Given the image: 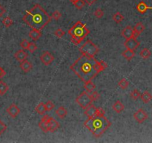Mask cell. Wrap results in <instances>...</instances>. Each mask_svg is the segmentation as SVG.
<instances>
[{"instance_id": "1", "label": "cell", "mask_w": 152, "mask_h": 143, "mask_svg": "<svg viewBox=\"0 0 152 143\" xmlns=\"http://www.w3.org/2000/svg\"><path fill=\"white\" fill-rule=\"evenodd\" d=\"M70 69L84 83L92 80L100 72L104 70L99 62L94 57L83 54L71 65Z\"/></svg>"}, {"instance_id": "2", "label": "cell", "mask_w": 152, "mask_h": 143, "mask_svg": "<svg viewBox=\"0 0 152 143\" xmlns=\"http://www.w3.org/2000/svg\"><path fill=\"white\" fill-rule=\"evenodd\" d=\"M22 20L32 29L43 30L50 22L51 17L39 4H36L22 17Z\"/></svg>"}, {"instance_id": "3", "label": "cell", "mask_w": 152, "mask_h": 143, "mask_svg": "<svg viewBox=\"0 0 152 143\" xmlns=\"http://www.w3.org/2000/svg\"><path fill=\"white\" fill-rule=\"evenodd\" d=\"M84 126L94 137L98 138L112 126V123L105 117V110L102 108H99L97 115L88 118L84 122Z\"/></svg>"}, {"instance_id": "4", "label": "cell", "mask_w": 152, "mask_h": 143, "mask_svg": "<svg viewBox=\"0 0 152 143\" xmlns=\"http://www.w3.org/2000/svg\"><path fill=\"white\" fill-rule=\"evenodd\" d=\"M71 37V42L75 45H79L90 34V31L86 26V24L81 21L76 22L67 32Z\"/></svg>"}, {"instance_id": "5", "label": "cell", "mask_w": 152, "mask_h": 143, "mask_svg": "<svg viewBox=\"0 0 152 143\" xmlns=\"http://www.w3.org/2000/svg\"><path fill=\"white\" fill-rule=\"evenodd\" d=\"M99 49L91 40H88L80 48V52L83 55L94 57L99 52Z\"/></svg>"}, {"instance_id": "6", "label": "cell", "mask_w": 152, "mask_h": 143, "mask_svg": "<svg viewBox=\"0 0 152 143\" xmlns=\"http://www.w3.org/2000/svg\"><path fill=\"white\" fill-rule=\"evenodd\" d=\"M76 101L84 110H85L87 107H89L94 102L91 96L86 91L82 92L80 96H77V98H76Z\"/></svg>"}, {"instance_id": "7", "label": "cell", "mask_w": 152, "mask_h": 143, "mask_svg": "<svg viewBox=\"0 0 152 143\" xmlns=\"http://www.w3.org/2000/svg\"><path fill=\"white\" fill-rule=\"evenodd\" d=\"M148 117V113L143 108H140L137 111L134 113V119L139 124H142L147 119Z\"/></svg>"}, {"instance_id": "8", "label": "cell", "mask_w": 152, "mask_h": 143, "mask_svg": "<svg viewBox=\"0 0 152 143\" xmlns=\"http://www.w3.org/2000/svg\"><path fill=\"white\" fill-rule=\"evenodd\" d=\"M140 45V42L136 40V37H131L129 39L126 40L125 42H124V46L126 48V49H131V50H136Z\"/></svg>"}, {"instance_id": "9", "label": "cell", "mask_w": 152, "mask_h": 143, "mask_svg": "<svg viewBox=\"0 0 152 143\" xmlns=\"http://www.w3.org/2000/svg\"><path fill=\"white\" fill-rule=\"evenodd\" d=\"M40 60L45 66H49L54 60V57L48 51H45L40 56Z\"/></svg>"}, {"instance_id": "10", "label": "cell", "mask_w": 152, "mask_h": 143, "mask_svg": "<svg viewBox=\"0 0 152 143\" xmlns=\"http://www.w3.org/2000/svg\"><path fill=\"white\" fill-rule=\"evenodd\" d=\"M7 113L11 118H16L20 113V109L16 104H12L7 108Z\"/></svg>"}, {"instance_id": "11", "label": "cell", "mask_w": 152, "mask_h": 143, "mask_svg": "<svg viewBox=\"0 0 152 143\" xmlns=\"http://www.w3.org/2000/svg\"><path fill=\"white\" fill-rule=\"evenodd\" d=\"M48 131L50 133H53L59 129L60 127V123L55 120L53 117H48Z\"/></svg>"}, {"instance_id": "12", "label": "cell", "mask_w": 152, "mask_h": 143, "mask_svg": "<svg viewBox=\"0 0 152 143\" xmlns=\"http://www.w3.org/2000/svg\"><path fill=\"white\" fill-rule=\"evenodd\" d=\"M98 110L99 108L97 107L96 106H94V104H91L89 107H87L85 110V115L88 118H91V117H94V116L97 115V113Z\"/></svg>"}, {"instance_id": "13", "label": "cell", "mask_w": 152, "mask_h": 143, "mask_svg": "<svg viewBox=\"0 0 152 143\" xmlns=\"http://www.w3.org/2000/svg\"><path fill=\"white\" fill-rule=\"evenodd\" d=\"M145 29H146V27H145V25H143L142 22H137V23L135 25V26L134 27V28H133V30H134L133 37L137 38L138 37L140 36V34H142L143 32H144Z\"/></svg>"}, {"instance_id": "14", "label": "cell", "mask_w": 152, "mask_h": 143, "mask_svg": "<svg viewBox=\"0 0 152 143\" xmlns=\"http://www.w3.org/2000/svg\"><path fill=\"white\" fill-rule=\"evenodd\" d=\"M28 57V54L27 53L24 49H20L14 54V57L19 62H22L23 60H27Z\"/></svg>"}, {"instance_id": "15", "label": "cell", "mask_w": 152, "mask_h": 143, "mask_svg": "<svg viewBox=\"0 0 152 143\" xmlns=\"http://www.w3.org/2000/svg\"><path fill=\"white\" fill-rule=\"evenodd\" d=\"M48 115H45L42 118L41 121L39 122V127L43 132L48 133Z\"/></svg>"}, {"instance_id": "16", "label": "cell", "mask_w": 152, "mask_h": 143, "mask_svg": "<svg viewBox=\"0 0 152 143\" xmlns=\"http://www.w3.org/2000/svg\"><path fill=\"white\" fill-rule=\"evenodd\" d=\"M136 10H137L138 12L141 14H145L148 10H152V7H149L148 5H147V4L145 2H143V1H141V2H139V3L137 4V5H136Z\"/></svg>"}, {"instance_id": "17", "label": "cell", "mask_w": 152, "mask_h": 143, "mask_svg": "<svg viewBox=\"0 0 152 143\" xmlns=\"http://www.w3.org/2000/svg\"><path fill=\"white\" fill-rule=\"evenodd\" d=\"M121 34H122V36L125 39H129V38H131V37H133L134 35L133 28H132V27L130 26V25H128V26H126V28L122 29V32H121Z\"/></svg>"}, {"instance_id": "18", "label": "cell", "mask_w": 152, "mask_h": 143, "mask_svg": "<svg viewBox=\"0 0 152 143\" xmlns=\"http://www.w3.org/2000/svg\"><path fill=\"white\" fill-rule=\"evenodd\" d=\"M20 68L24 73H28L33 68V65L30 61L25 60L23 61L20 62Z\"/></svg>"}, {"instance_id": "19", "label": "cell", "mask_w": 152, "mask_h": 143, "mask_svg": "<svg viewBox=\"0 0 152 143\" xmlns=\"http://www.w3.org/2000/svg\"><path fill=\"white\" fill-rule=\"evenodd\" d=\"M112 108H113V110H114L116 113H120L121 112H122L124 110L125 106L123 105V104H122L119 100H118V101H116L114 103L113 105H112Z\"/></svg>"}, {"instance_id": "20", "label": "cell", "mask_w": 152, "mask_h": 143, "mask_svg": "<svg viewBox=\"0 0 152 143\" xmlns=\"http://www.w3.org/2000/svg\"><path fill=\"white\" fill-rule=\"evenodd\" d=\"M28 36L31 39H32L33 40L36 41L38 40L39 38L42 37V33L39 30H36V29H32L28 34Z\"/></svg>"}, {"instance_id": "21", "label": "cell", "mask_w": 152, "mask_h": 143, "mask_svg": "<svg viewBox=\"0 0 152 143\" xmlns=\"http://www.w3.org/2000/svg\"><path fill=\"white\" fill-rule=\"evenodd\" d=\"M122 55L124 58H126L127 60H131V59H133L134 57L135 53L134 50L127 49L126 50H125L123 52H122Z\"/></svg>"}, {"instance_id": "22", "label": "cell", "mask_w": 152, "mask_h": 143, "mask_svg": "<svg viewBox=\"0 0 152 143\" xmlns=\"http://www.w3.org/2000/svg\"><path fill=\"white\" fill-rule=\"evenodd\" d=\"M55 113H56L60 119H65L66 117V116H67V111L65 109V107H64L63 106H60V107H59L56 110Z\"/></svg>"}, {"instance_id": "23", "label": "cell", "mask_w": 152, "mask_h": 143, "mask_svg": "<svg viewBox=\"0 0 152 143\" xmlns=\"http://www.w3.org/2000/svg\"><path fill=\"white\" fill-rule=\"evenodd\" d=\"M84 89L88 93H91L96 89V85L92 82V80L85 82L84 84Z\"/></svg>"}, {"instance_id": "24", "label": "cell", "mask_w": 152, "mask_h": 143, "mask_svg": "<svg viewBox=\"0 0 152 143\" xmlns=\"http://www.w3.org/2000/svg\"><path fill=\"white\" fill-rule=\"evenodd\" d=\"M140 98H141V100L145 103V104H147L149 101H151L152 100V96L150 93H148V91H145L140 95Z\"/></svg>"}, {"instance_id": "25", "label": "cell", "mask_w": 152, "mask_h": 143, "mask_svg": "<svg viewBox=\"0 0 152 143\" xmlns=\"http://www.w3.org/2000/svg\"><path fill=\"white\" fill-rule=\"evenodd\" d=\"M35 110H36V113H37L38 114H39V115H45V113L46 112L45 103L43 102L39 103V104L36 107Z\"/></svg>"}, {"instance_id": "26", "label": "cell", "mask_w": 152, "mask_h": 143, "mask_svg": "<svg viewBox=\"0 0 152 143\" xmlns=\"http://www.w3.org/2000/svg\"><path fill=\"white\" fill-rule=\"evenodd\" d=\"M151 55V52L147 48H145V49H142L141 52H140V56L143 59H148L149 58Z\"/></svg>"}, {"instance_id": "27", "label": "cell", "mask_w": 152, "mask_h": 143, "mask_svg": "<svg viewBox=\"0 0 152 143\" xmlns=\"http://www.w3.org/2000/svg\"><path fill=\"white\" fill-rule=\"evenodd\" d=\"M8 89H9V87H8V84L4 81L1 80L0 81V96L5 95L8 92Z\"/></svg>"}, {"instance_id": "28", "label": "cell", "mask_w": 152, "mask_h": 143, "mask_svg": "<svg viewBox=\"0 0 152 143\" xmlns=\"http://www.w3.org/2000/svg\"><path fill=\"white\" fill-rule=\"evenodd\" d=\"M113 19L116 23H120L124 19V16L120 12L117 11L113 15Z\"/></svg>"}, {"instance_id": "29", "label": "cell", "mask_w": 152, "mask_h": 143, "mask_svg": "<svg viewBox=\"0 0 152 143\" xmlns=\"http://www.w3.org/2000/svg\"><path fill=\"white\" fill-rule=\"evenodd\" d=\"M118 86L120 87L122 90H126L129 86V82L126 78H122L118 82Z\"/></svg>"}, {"instance_id": "30", "label": "cell", "mask_w": 152, "mask_h": 143, "mask_svg": "<svg viewBox=\"0 0 152 143\" xmlns=\"http://www.w3.org/2000/svg\"><path fill=\"white\" fill-rule=\"evenodd\" d=\"M140 95H141L140 92L138 90H136V89H135V90H132V91L131 92V93H130L131 98L133 100H134V101L137 100L138 98H140Z\"/></svg>"}, {"instance_id": "31", "label": "cell", "mask_w": 152, "mask_h": 143, "mask_svg": "<svg viewBox=\"0 0 152 143\" xmlns=\"http://www.w3.org/2000/svg\"><path fill=\"white\" fill-rule=\"evenodd\" d=\"M2 24L4 25V26L6 27V28H9L11 25L13 24V21L12 19L9 17H7L5 19H3L2 20Z\"/></svg>"}, {"instance_id": "32", "label": "cell", "mask_w": 152, "mask_h": 143, "mask_svg": "<svg viewBox=\"0 0 152 143\" xmlns=\"http://www.w3.org/2000/svg\"><path fill=\"white\" fill-rule=\"evenodd\" d=\"M94 15L97 18V19H101L104 16V11L101 8H97L94 13Z\"/></svg>"}, {"instance_id": "33", "label": "cell", "mask_w": 152, "mask_h": 143, "mask_svg": "<svg viewBox=\"0 0 152 143\" xmlns=\"http://www.w3.org/2000/svg\"><path fill=\"white\" fill-rule=\"evenodd\" d=\"M28 50L31 52V53H33L34 52H36L37 50V46L35 44L34 42H29L28 47Z\"/></svg>"}, {"instance_id": "34", "label": "cell", "mask_w": 152, "mask_h": 143, "mask_svg": "<svg viewBox=\"0 0 152 143\" xmlns=\"http://www.w3.org/2000/svg\"><path fill=\"white\" fill-rule=\"evenodd\" d=\"M74 6L79 10H81L82 8H83V7L85 6V2H84V0H78L77 2L74 4Z\"/></svg>"}, {"instance_id": "35", "label": "cell", "mask_w": 152, "mask_h": 143, "mask_svg": "<svg viewBox=\"0 0 152 143\" xmlns=\"http://www.w3.org/2000/svg\"><path fill=\"white\" fill-rule=\"evenodd\" d=\"M45 106L46 111H50V110H52L55 107V104L51 101H48L45 104Z\"/></svg>"}, {"instance_id": "36", "label": "cell", "mask_w": 152, "mask_h": 143, "mask_svg": "<svg viewBox=\"0 0 152 143\" xmlns=\"http://www.w3.org/2000/svg\"><path fill=\"white\" fill-rule=\"evenodd\" d=\"M55 36L57 37L58 38H62L65 34V32L62 29V28H58L57 30L55 31L54 32Z\"/></svg>"}, {"instance_id": "37", "label": "cell", "mask_w": 152, "mask_h": 143, "mask_svg": "<svg viewBox=\"0 0 152 143\" xmlns=\"http://www.w3.org/2000/svg\"><path fill=\"white\" fill-rule=\"evenodd\" d=\"M90 96H91L93 101H97L98 99H99V98H100V95H99L97 91H94V90L91 93V94L90 95Z\"/></svg>"}, {"instance_id": "38", "label": "cell", "mask_w": 152, "mask_h": 143, "mask_svg": "<svg viewBox=\"0 0 152 143\" xmlns=\"http://www.w3.org/2000/svg\"><path fill=\"white\" fill-rule=\"evenodd\" d=\"M29 41L27 40L26 39H24L22 40V41H21L20 42V46L22 48V49H28V45H29Z\"/></svg>"}, {"instance_id": "39", "label": "cell", "mask_w": 152, "mask_h": 143, "mask_svg": "<svg viewBox=\"0 0 152 143\" xmlns=\"http://www.w3.org/2000/svg\"><path fill=\"white\" fill-rule=\"evenodd\" d=\"M52 17H53L55 20H59V19L62 17V14L59 11H55L52 14Z\"/></svg>"}, {"instance_id": "40", "label": "cell", "mask_w": 152, "mask_h": 143, "mask_svg": "<svg viewBox=\"0 0 152 143\" xmlns=\"http://www.w3.org/2000/svg\"><path fill=\"white\" fill-rule=\"evenodd\" d=\"M7 130V125L4 122L0 120V136L2 135L4 132Z\"/></svg>"}, {"instance_id": "41", "label": "cell", "mask_w": 152, "mask_h": 143, "mask_svg": "<svg viewBox=\"0 0 152 143\" xmlns=\"http://www.w3.org/2000/svg\"><path fill=\"white\" fill-rule=\"evenodd\" d=\"M5 12H6V10H5V8L0 4V18L3 16L4 14H5Z\"/></svg>"}, {"instance_id": "42", "label": "cell", "mask_w": 152, "mask_h": 143, "mask_svg": "<svg viewBox=\"0 0 152 143\" xmlns=\"http://www.w3.org/2000/svg\"><path fill=\"white\" fill-rule=\"evenodd\" d=\"M97 0H84V2H85V4H87L88 5H92L93 4L95 3Z\"/></svg>"}, {"instance_id": "43", "label": "cell", "mask_w": 152, "mask_h": 143, "mask_svg": "<svg viewBox=\"0 0 152 143\" xmlns=\"http://www.w3.org/2000/svg\"><path fill=\"white\" fill-rule=\"evenodd\" d=\"M99 63H100L101 66H102V67L104 69V70H105V69H107V68H108V64H107V63H105V62L104 61V60H100V61H99Z\"/></svg>"}, {"instance_id": "44", "label": "cell", "mask_w": 152, "mask_h": 143, "mask_svg": "<svg viewBox=\"0 0 152 143\" xmlns=\"http://www.w3.org/2000/svg\"><path fill=\"white\" fill-rule=\"evenodd\" d=\"M5 75H6V73H5V71L3 69V68L0 67V78H3Z\"/></svg>"}, {"instance_id": "45", "label": "cell", "mask_w": 152, "mask_h": 143, "mask_svg": "<svg viewBox=\"0 0 152 143\" xmlns=\"http://www.w3.org/2000/svg\"><path fill=\"white\" fill-rule=\"evenodd\" d=\"M69 1H70V2H72L73 4H74V3H75V2H77V1H78V0H69Z\"/></svg>"}]
</instances>
